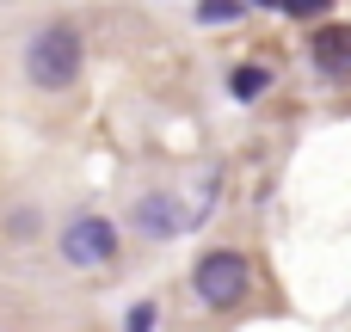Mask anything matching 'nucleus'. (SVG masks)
<instances>
[{
    "label": "nucleus",
    "instance_id": "nucleus-2",
    "mask_svg": "<svg viewBox=\"0 0 351 332\" xmlns=\"http://www.w3.org/2000/svg\"><path fill=\"white\" fill-rule=\"evenodd\" d=\"M191 290H197V302H210V308H234V302L247 296V259L228 253V246L204 253L197 271H191Z\"/></svg>",
    "mask_w": 351,
    "mask_h": 332
},
{
    "label": "nucleus",
    "instance_id": "nucleus-4",
    "mask_svg": "<svg viewBox=\"0 0 351 332\" xmlns=\"http://www.w3.org/2000/svg\"><path fill=\"white\" fill-rule=\"evenodd\" d=\"M308 62H315L321 74L346 80V74H351V25H321L315 43H308Z\"/></svg>",
    "mask_w": 351,
    "mask_h": 332
},
{
    "label": "nucleus",
    "instance_id": "nucleus-1",
    "mask_svg": "<svg viewBox=\"0 0 351 332\" xmlns=\"http://www.w3.org/2000/svg\"><path fill=\"white\" fill-rule=\"evenodd\" d=\"M80 62H86V49H80V31H74L68 18L43 25V31L25 43V74H31V86H43V92L74 86V80H80Z\"/></svg>",
    "mask_w": 351,
    "mask_h": 332
},
{
    "label": "nucleus",
    "instance_id": "nucleus-9",
    "mask_svg": "<svg viewBox=\"0 0 351 332\" xmlns=\"http://www.w3.org/2000/svg\"><path fill=\"white\" fill-rule=\"evenodd\" d=\"M148 327H154V302H142V308L130 314V332H148Z\"/></svg>",
    "mask_w": 351,
    "mask_h": 332
},
{
    "label": "nucleus",
    "instance_id": "nucleus-8",
    "mask_svg": "<svg viewBox=\"0 0 351 332\" xmlns=\"http://www.w3.org/2000/svg\"><path fill=\"white\" fill-rule=\"evenodd\" d=\"M333 0H284V12H296V18H321Z\"/></svg>",
    "mask_w": 351,
    "mask_h": 332
},
{
    "label": "nucleus",
    "instance_id": "nucleus-3",
    "mask_svg": "<svg viewBox=\"0 0 351 332\" xmlns=\"http://www.w3.org/2000/svg\"><path fill=\"white\" fill-rule=\"evenodd\" d=\"M62 259L80 265V271L111 265V259H117V228H111L105 216H74V222L62 228Z\"/></svg>",
    "mask_w": 351,
    "mask_h": 332
},
{
    "label": "nucleus",
    "instance_id": "nucleus-7",
    "mask_svg": "<svg viewBox=\"0 0 351 332\" xmlns=\"http://www.w3.org/2000/svg\"><path fill=\"white\" fill-rule=\"evenodd\" d=\"M234 12H241L234 0H204V6H197V18H204V25H228Z\"/></svg>",
    "mask_w": 351,
    "mask_h": 332
},
{
    "label": "nucleus",
    "instance_id": "nucleus-6",
    "mask_svg": "<svg viewBox=\"0 0 351 332\" xmlns=\"http://www.w3.org/2000/svg\"><path fill=\"white\" fill-rule=\"evenodd\" d=\"M228 86H234V99H259V92L271 86V74H265V68H234Z\"/></svg>",
    "mask_w": 351,
    "mask_h": 332
},
{
    "label": "nucleus",
    "instance_id": "nucleus-5",
    "mask_svg": "<svg viewBox=\"0 0 351 332\" xmlns=\"http://www.w3.org/2000/svg\"><path fill=\"white\" fill-rule=\"evenodd\" d=\"M136 222H142L148 234H173V228H179V209H173V197H160V191H154V197H142Z\"/></svg>",
    "mask_w": 351,
    "mask_h": 332
}]
</instances>
